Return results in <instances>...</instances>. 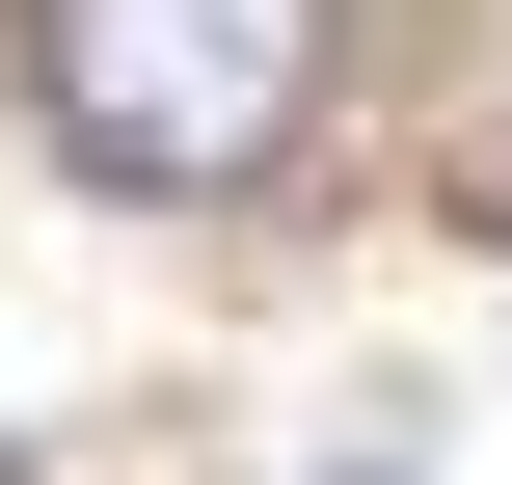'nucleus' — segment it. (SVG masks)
I'll return each instance as SVG.
<instances>
[{"mask_svg": "<svg viewBox=\"0 0 512 485\" xmlns=\"http://www.w3.org/2000/svg\"><path fill=\"white\" fill-rule=\"evenodd\" d=\"M324 485H432V459H405V432H351V459H324Z\"/></svg>", "mask_w": 512, "mask_h": 485, "instance_id": "obj_2", "label": "nucleus"}, {"mask_svg": "<svg viewBox=\"0 0 512 485\" xmlns=\"http://www.w3.org/2000/svg\"><path fill=\"white\" fill-rule=\"evenodd\" d=\"M324 54H351V0H27L54 162H81V189H162V216L270 189V162L324 135Z\"/></svg>", "mask_w": 512, "mask_h": 485, "instance_id": "obj_1", "label": "nucleus"}]
</instances>
